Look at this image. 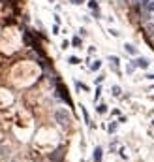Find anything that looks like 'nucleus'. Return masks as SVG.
<instances>
[{"label":"nucleus","instance_id":"nucleus-1","mask_svg":"<svg viewBox=\"0 0 154 162\" xmlns=\"http://www.w3.org/2000/svg\"><path fill=\"white\" fill-rule=\"evenodd\" d=\"M55 119H56V123H58L60 126H68V125L72 123V117H70V113H68L64 108L55 109Z\"/></svg>","mask_w":154,"mask_h":162},{"label":"nucleus","instance_id":"nucleus-2","mask_svg":"<svg viewBox=\"0 0 154 162\" xmlns=\"http://www.w3.org/2000/svg\"><path fill=\"white\" fill-rule=\"evenodd\" d=\"M56 89H58V96H60V98H62L66 104H70V106H72V98H70L68 91L64 89V85H62V83H58V87H56Z\"/></svg>","mask_w":154,"mask_h":162},{"label":"nucleus","instance_id":"nucleus-3","mask_svg":"<svg viewBox=\"0 0 154 162\" xmlns=\"http://www.w3.org/2000/svg\"><path fill=\"white\" fill-rule=\"evenodd\" d=\"M124 51L128 55H132V57H139V51H137V47L134 43H124Z\"/></svg>","mask_w":154,"mask_h":162},{"label":"nucleus","instance_id":"nucleus-4","mask_svg":"<svg viewBox=\"0 0 154 162\" xmlns=\"http://www.w3.org/2000/svg\"><path fill=\"white\" fill-rule=\"evenodd\" d=\"M135 64H137V68L147 70V68H149V64H151V60H149V59H145V57H137V59H135Z\"/></svg>","mask_w":154,"mask_h":162},{"label":"nucleus","instance_id":"nucleus-5","mask_svg":"<svg viewBox=\"0 0 154 162\" xmlns=\"http://www.w3.org/2000/svg\"><path fill=\"white\" fill-rule=\"evenodd\" d=\"M102 159H104V149L98 145L96 149H94V155H92V160L94 162H102Z\"/></svg>","mask_w":154,"mask_h":162},{"label":"nucleus","instance_id":"nucleus-6","mask_svg":"<svg viewBox=\"0 0 154 162\" xmlns=\"http://www.w3.org/2000/svg\"><path fill=\"white\" fill-rule=\"evenodd\" d=\"M109 62L113 64V70H119V64H120V59L115 57V55H109Z\"/></svg>","mask_w":154,"mask_h":162},{"label":"nucleus","instance_id":"nucleus-7","mask_svg":"<svg viewBox=\"0 0 154 162\" xmlns=\"http://www.w3.org/2000/svg\"><path fill=\"white\" fill-rule=\"evenodd\" d=\"M100 68H102V60H100V59H96V60L90 64V70H92V72H96V70H100Z\"/></svg>","mask_w":154,"mask_h":162},{"label":"nucleus","instance_id":"nucleus-8","mask_svg":"<svg viewBox=\"0 0 154 162\" xmlns=\"http://www.w3.org/2000/svg\"><path fill=\"white\" fill-rule=\"evenodd\" d=\"M135 68H137L135 60H134V62H128V64H126V72H128V74H134V72H135Z\"/></svg>","mask_w":154,"mask_h":162},{"label":"nucleus","instance_id":"nucleus-9","mask_svg":"<svg viewBox=\"0 0 154 162\" xmlns=\"http://www.w3.org/2000/svg\"><path fill=\"white\" fill-rule=\"evenodd\" d=\"M111 94H113V96H120V94H122V89H120L119 85H113V87H111Z\"/></svg>","mask_w":154,"mask_h":162},{"label":"nucleus","instance_id":"nucleus-10","mask_svg":"<svg viewBox=\"0 0 154 162\" xmlns=\"http://www.w3.org/2000/svg\"><path fill=\"white\" fill-rule=\"evenodd\" d=\"M81 113H83V119H85V123L90 126V117H88V111L85 109V106H81Z\"/></svg>","mask_w":154,"mask_h":162},{"label":"nucleus","instance_id":"nucleus-11","mask_svg":"<svg viewBox=\"0 0 154 162\" xmlns=\"http://www.w3.org/2000/svg\"><path fill=\"white\" fill-rule=\"evenodd\" d=\"M96 111H98L100 115H104V113H107V106H105V104H98V108H96Z\"/></svg>","mask_w":154,"mask_h":162},{"label":"nucleus","instance_id":"nucleus-12","mask_svg":"<svg viewBox=\"0 0 154 162\" xmlns=\"http://www.w3.org/2000/svg\"><path fill=\"white\" fill-rule=\"evenodd\" d=\"M117 126H119V123H117V121H113V123H111V125L107 126V132H109V134H113V132H117Z\"/></svg>","mask_w":154,"mask_h":162},{"label":"nucleus","instance_id":"nucleus-13","mask_svg":"<svg viewBox=\"0 0 154 162\" xmlns=\"http://www.w3.org/2000/svg\"><path fill=\"white\" fill-rule=\"evenodd\" d=\"M100 96H102V85H98V87H96V94H94V102H98V100H100Z\"/></svg>","mask_w":154,"mask_h":162},{"label":"nucleus","instance_id":"nucleus-14","mask_svg":"<svg viewBox=\"0 0 154 162\" xmlns=\"http://www.w3.org/2000/svg\"><path fill=\"white\" fill-rule=\"evenodd\" d=\"M60 159H62V151H55L51 155V160H60Z\"/></svg>","mask_w":154,"mask_h":162},{"label":"nucleus","instance_id":"nucleus-15","mask_svg":"<svg viewBox=\"0 0 154 162\" xmlns=\"http://www.w3.org/2000/svg\"><path fill=\"white\" fill-rule=\"evenodd\" d=\"M88 8L94 11V9H100V6H98V2L96 0H88Z\"/></svg>","mask_w":154,"mask_h":162},{"label":"nucleus","instance_id":"nucleus-16","mask_svg":"<svg viewBox=\"0 0 154 162\" xmlns=\"http://www.w3.org/2000/svg\"><path fill=\"white\" fill-rule=\"evenodd\" d=\"M72 45H73V47H81V38H79V36H75V38L72 40Z\"/></svg>","mask_w":154,"mask_h":162},{"label":"nucleus","instance_id":"nucleus-17","mask_svg":"<svg viewBox=\"0 0 154 162\" xmlns=\"http://www.w3.org/2000/svg\"><path fill=\"white\" fill-rule=\"evenodd\" d=\"M68 62H70V64H79L81 60H79L77 57H70V59H68Z\"/></svg>","mask_w":154,"mask_h":162},{"label":"nucleus","instance_id":"nucleus-18","mask_svg":"<svg viewBox=\"0 0 154 162\" xmlns=\"http://www.w3.org/2000/svg\"><path fill=\"white\" fill-rule=\"evenodd\" d=\"M109 34H111V36H115V38H119V36H120V32H119V30H115V28H109Z\"/></svg>","mask_w":154,"mask_h":162},{"label":"nucleus","instance_id":"nucleus-19","mask_svg":"<svg viewBox=\"0 0 154 162\" xmlns=\"http://www.w3.org/2000/svg\"><path fill=\"white\" fill-rule=\"evenodd\" d=\"M58 30H60V26L58 25H53V34H58Z\"/></svg>","mask_w":154,"mask_h":162},{"label":"nucleus","instance_id":"nucleus-20","mask_svg":"<svg viewBox=\"0 0 154 162\" xmlns=\"http://www.w3.org/2000/svg\"><path fill=\"white\" fill-rule=\"evenodd\" d=\"M68 45H70V42H68V40H64V42H62V49H68Z\"/></svg>","mask_w":154,"mask_h":162},{"label":"nucleus","instance_id":"nucleus-21","mask_svg":"<svg viewBox=\"0 0 154 162\" xmlns=\"http://www.w3.org/2000/svg\"><path fill=\"white\" fill-rule=\"evenodd\" d=\"M104 79H105V77H104V75H98V77H96V83H98V85H100V83H102V81H104Z\"/></svg>","mask_w":154,"mask_h":162},{"label":"nucleus","instance_id":"nucleus-22","mask_svg":"<svg viewBox=\"0 0 154 162\" xmlns=\"http://www.w3.org/2000/svg\"><path fill=\"white\" fill-rule=\"evenodd\" d=\"M70 2H72V4H75V6H79V4H83L85 0H70Z\"/></svg>","mask_w":154,"mask_h":162},{"label":"nucleus","instance_id":"nucleus-23","mask_svg":"<svg viewBox=\"0 0 154 162\" xmlns=\"http://www.w3.org/2000/svg\"><path fill=\"white\" fill-rule=\"evenodd\" d=\"M145 77H147V79H151V81H154V74H147Z\"/></svg>","mask_w":154,"mask_h":162},{"label":"nucleus","instance_id":"nucleus-24","mask_svg":"<svg viewBox=\"0 0 154 162\" xmlns=\"http://www.w3.org/2000/svg\"><path fill=\"white\" fill-rule=\"evenodd\" d=\"M49 2H55V0H49Z\"/></svg>","mask_w":154,"mask_h":162},{"label":"nucleus","instance_id":"nucleus-25","mask_svg":"<svg viewBox=\"0 0 154 162\" xmlns=\"http://www.w3.org/2000/svg\"><path fill=\"white\" fill-rule=\"evenodd\" d=\"M152 126H154V121H152Z\"/></svg>","mask_w":154,"mask_h":162}]
</instances>
